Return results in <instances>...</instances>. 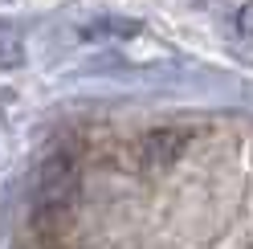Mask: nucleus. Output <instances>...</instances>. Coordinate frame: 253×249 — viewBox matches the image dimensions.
<instances>
[{
	"instance_id": "1",
	"label": "nucleus",
	"mask_w": 253,
	"mask_h": 249,
	"mask_svg": "<svg viewBox=\"0 0 253 249\" xmlns=\"http://www.w3.org/2000/svg\"><path fill=\"white\" fill-rule=\"evenodd\" d=\"M74 184H78V167H74L70 155H53V160H45L41 172H37V208L49 212V208L70 205Z\"/></svg>"
},
{
	"instance_id": "2",
	"label": "nucleus",
	"mask_w": 253,
	"mask_h": 249,
	"mask_svg": "<svg viewBox=\"0 0 253 249\" xmlns=\"http://www.w3.org/2000/svg\"><path fill=\"white\" fill-rule=\"evenodd\" d=\"M25 61V37L12 25H0V70H17Z\"/></svg>"
},
{
	"instance_id": "3",
	"label": "nucleus",
	"mask_w": 253,
	"mask_h": 249,
	"mask_svg": "<svg viewBox=\"0 0 253 249\" xmlns=\"http://www.w3.org/2000/svg\"><path fill=\"white\" fill-rule=\"evenodd\" d=\"M237 29H241V33H253V4L237 12Z\"/></svg>"
}]
</instances>
